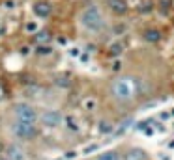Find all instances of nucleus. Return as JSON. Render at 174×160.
<instances>
[{
  "label": "nucleus",
  "instance_id": "1",
  "mask_svg": "<svg viewBox=\"0 0 174 160\" xmlns=\"http://www.w3.org/2000/svg\"><path fill=\"white\" fill-rule=\"evenodd\" d=\"M139 91V82L133 76H118L111 84V95L118 103H129L137 97Z\"/></svg>",
  "mask_w": 174,
  "mask_h": 160
},
{
  "label": "nucleus",
  "instance_id": "2",
  "mask_svg": "<svg viewBox=\"0 0 174 160\" xmlns=\"http://www.w3.org/2000/svg\"><path fill=\"white\" fill-rule=\"evenodd\" d=\"M81 24L88 32H101L105 28V17L97 6H88L81 13Z\"/></svg>",
  "mask_w": 174,
  "mask_h": 160
},
{
  "label": "nucleus",
  "instance_id": "3",
  "mask_svg": "<svg viewBox=\"0 0 174 160\" xmlns=\"http://www.w3.org/2000/svg\"><path fill=\"white\" fill-rule=\"evenodd\" d=\"M13 114L17 117V121H22V123H36L37 121V110L28 104V103H15L13 104Z\"/></svg>",
  "mask_w": 174,
  "mask_h": 160
},
{
  "label": "nucleus",
  "instance_id": "4",
  "mask_svg": "<svg viewBox=\"0 0 174 160\" xmlns=\"http://www.w3.org/2000/svg\"><path fill=\"white\" fill-rule=\"evenodd\" d=\"M11 130L17 138L21 140H32L36 134H37V129H36V123H22V121H15L11 125Z\"/></svg>",
  "mask_w": 174,
  "mask_h": 160
},
{
  "label": "nucleus",
  "instance_id": "5",
  "mask_svg": "<svg viewBox=\"0 0 174 160\" xmlns=\"http://www.w3.org/2000/svg\"><path fill=\"white\" fill-rule=\"evenodd\" d=\"M62 114L58 112V110H45L41 116H39V121L45 125V127H49V129H56V127H60L62 125Z\"/></svg>",
  "mask_w": 174,
  "mask_h": 160
},
{
  "label": "nucleus",
  "instance_id": "6",
  "mask_svg": "<svg viewBox=\"0 0 174 160\" xmlns=\"http://www.w3.org/2000/svg\"><path fill=\"white\" fill-rule=\"evenodd\" d=\"M6 158L7 160H24L26 158V153H24V149H22L21 145L9 144V145L6 147Z\"/></svg>",
  "mask_w": 174,
  "mask_h": 160
},
{
  "label": "nucleus",
  "instance_id": "7",
  "mask_svg": "<svg viewBox=\"0 0 174 160\" xmlns=\"http://www.w3.org/2000/svg\"><path fill=\"white\" fill-rule=\"evenodd\" d=\"M107 6L114 15H126L129 11V6L126 0H107Z\"/></svg>",
  "mask_w": 174,
  "mask_h": 160
},
{
  "label": "nucleus",
  "instance_id": "8",
  "mask_svg": "<svg viewBox=\"0 0 174 160\" xmlns=\"http://www.w3.org/2000/svg\"><path fill=\"white\" fill-rule=\"evenodd\" d=\"M124 160H148V153L142 147H131L124 155Z\"/></svg>",
  "mask_w": 174,
  "mask_h": 160
},
{
  "label": "nucleus",
  "instance_id": "9",
  "mask_svg": "<svg viewBox=\"0 0 174 160\" xmlns=\"http://www.w3.org/2000/svg\"><path fill=\"white\" fill-rule=\"evenodd\" d=\"M34 13H36L37 17H49V15H51V6H49L47 2H37V4L34 6Z\"/></svg>",
  "mask_w": 174,
  "mask_h": 160
},
{
  "label": "nucleus",
  "instance_id": "10",
  "mask_svg": "<svg viewBox=\"0 0 174 160\" xmlns=\"http://www.w3.org/2000/svg\"><path fill=\"white\" fill-rule=\"evenodd\" d=\"M142 37H144V41H148V43H157V41L161 39V34H159V30L150 28V30H146V32L142 34Z\"/></svg>",
  "mask_w": 174,
  "mask_h": 160
},
{
  "label": "nucleus",
  "instance_id": "11",
  "mask_svg": "<svg viewBox=\"0 0 174 160\" xmlns=\"http://www.w3.org/2000/svg\"><path fill=\"white\" fill-rule=\"evenodd\" d=\"M96 160H122V157H120L118 151L112 149V151H105V153H101Z\"/></svg>",
  "mask_w": 174,
  "mask_h": 160
},
{
  "label": "nucleus",
  "instance_id": "12",
  "mask_svg": "<svg viewBox=\"0 0 174 160\" xmlns=\"http://www.w3.org/2000/svg\"><path fill=\"white\" fill-rule=\"evenodd\" d=\"M82 106H84V110H88V112H92V110H96V106H97V101H96L94 97H88V99H84V103H82Z\"/></svg>",
  "mask_w": 174,
  "mask_h": 160
},
{
  "label": "nucleus",
  "instance_id": "13",
  "mask_svg": "<svg viewBox=\"0 0 174 160\" xmlns=\"http://www.w3.org/2000/svg\"><path fill=\"white\" fill-rule=\"evenodd\" d=\"M122 45L120 43H114V45H111V48H109V52H111V56H118V54H122Z\"/></svg>",
  "mask_w": 174,
  "mask_h": 160
},
{
  "label": "nucleus",
  "instance_id": "14",
  "mask_svg": "<svg viewBox=\"0 0 174 160\" xmlns=\"http://www.w3.org/2000/svg\"><path fill=\"white\" fill-rule=\"evenodd\" d=\"M36 39H37L39 43H47V41L51 39V34H49V32H39V34L36 35Z\"/></svg>",
  "mask_w": 174,
  "mask_h": 160
},
{
  "label": "nucleus",
  "instance_id": "15",
  "mask_svg": "<svg viewBox=\"0 0 174 160\" xmlns=\"http://www.w3.org/2000/svg\"><path fill=\"white\" fill-rule=\"evenodd\" d=\"M99 132H103V134L112 132V125H109L107 121H101V123H99Z\"/></svg>",
  "mask_w": 174,
  "mask_h": 160
},
{
  "label": "nucleus",
  "instance_id": "16",
  "mask_svg": "<svg viewBox=\"0 0 174 160\" xmlns=\"http://www.w3.org/2000/svg\"><path fill=\"white\" fill-rule=\"evenodd\" d=\"M66 123H67V127L71 129V130H77L79 127H77V121L73 119V117H66Z\"/></svg>",
  "mask_w": 174,
  "mask_h": 160
},
{
  "label": "nucleus",
  "instance_id": "17",
  "mask_svg": "<svg viewBox=\"0 0 174 160\" xmlns=\"http://www.w3.org/2000/svg\"><path fill=\"white\" fill-rule=\"evenodd\" d=\"M51 52H52L51 47H43V45H41V47L37 48V54H51Z\"/></svg>",
  "mask_w": 174,
  "mask_h": 160
},
{
  "label": "nucleus",
  "instance_id": "18",
  "mask_svg": "<svg viewBox=\"0 0 174 160\" xmlns=\"http://www.w3.org/2000/svg\"><path fill=\"white\" fill-rule=\"evenodd\" d=\"M120 67H122V63H120V62H118V60H116V62H114V63H112V69H114V71H118V69H120Z\"/></svg>",
  "mask_w": 174,
  "mask_h": 160
},
{
  "label": "nucleus",
  "instance_id": "19",
  "mask_svg": "<svg viewBox=\"0 0 174 160\" xmlns=\"http://www.w3.org/2000/svg\"><path fill=\"white\" fill-rule=\"evenodd\" d=\"M96 149H97V145H90V147L84 149V153H92V151H96Z\"/></svg>",
  "mask_w": 174,
  "mask_h": 160
},
{
  "label": "nucleus",
  "instance_id": "20",
  "mask_svg": "<svg viewBox=\"0 0 174 160\" xmlns=\"http://www.w3.org/2000/svg\"><path fill=\"white\" fill-rule=\"evenodd\" d=\"M26 30H28V32H30V30L34 32V30H36V24H26Z\"/></svg>",
  "mask_w": 174,
  "mask_h": 160
},
{
  "label": "nucleus",
  "instance_id": "21",
  "mask_svg": "<svg viewBox=\"0 0 174 160\" xmlns=\"http://www.w3.org/2000/svg\"><path fill=\"white\" fill-rule=\"evenodd\" d=\"M2 97H4V91H2V88H0V99H2Z\"/></svg>",
  "mask_w": 174,
  "mask_h": 160
},
{
  "label": "nucleus",
  "instance_id": "22",
  "mask_svg": "<svg viewBox=\"0 0 174 160\" xmlns=\"http://www.w3.org/2000/svg\"><path fill=\"white\" fill-rule=\"evenodd\" d=\"M169 147H174V142H171V144H169Z\"/></svg>",
  "mask_w": 174,
  "mask_h": 160
},
{
  "label": "nucleus",
  "instance_id": "23",
  "mask_svg": "<svg viewBox=\"0 0 174 160\" xmlns=\"http://www.w3.org/2000/svg\"><path fill=\"white\" fill-rule=\"evenodd\" d=\"M171 116H174V108H172V110H171Z\"/></svg>",
  "mask_w": 174,
  "mask_h": 160
},
{
  "label": "nucleus",
  "instance_id": "24",
  "mask_svg": "<svg viewBox=\"0 0 174 160\" xmlns=\"http://www.w3.org/2000/svg\"><path fill=\"white\" fill-rule=\"evenodd\" d=\"M0 160H7V158H6V157H2V158H0Z\"/></svg>",
  "mask_w": 174,
  "mask_h": 160
}]
</instances>
